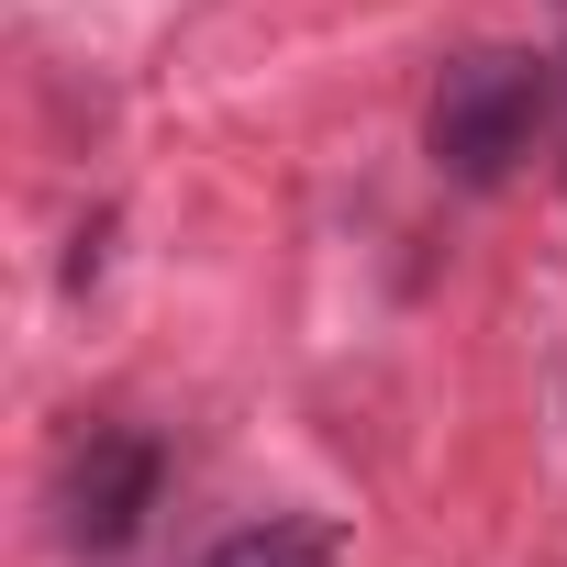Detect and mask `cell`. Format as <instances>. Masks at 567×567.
Here are the masks:
<instances>
[{"label": "cell", "mask_w": 567, "mask_h": 567, "mask_svg": "<svg viewBox=\"0 0 567 567\" xmlns=\"http://www.w3.org/2000/svg\"><path fill=\"white\" fill-rule=\"evenodd\" d=\"M156 489H167V445L134 434V423H90V434L68 445V467H56V534H68L79 556H123V545L145 534Z\"/></svg>", "instance_id": "7a4b0ae2"}, {"label": "cell", "mask_w": 567, "mask_h": 567, "mask_svg": "<svg viewBox=\"0 0 567 567\" xmlns=\"http://www.w3.org/2000/svg\"><path fill=\"white\" fill-rule=\"evenodd\" d=\"M556 90H567V68H556Z\"/></svg>", "instance_id": "277c9868"}, {"label": "cell", "mask_w": 567, "mask_h": 567, "mask_svg": "<svg viewBox=\"0 0 567 567\" xmlns=\"http://www.w3.org/2000/svg\"><path fill=\"white\" fill-rule=\"evenodd\" d=\"M200 567H334V534H323V523H301V512H267V523L223 534Z\"/></svg>", "instance_id": "3957f363"}, {"label": "cell", "mask_w": 567, "mask_h": 567, "mask_svg": "<svg viewBox=\"0 0 567 567\" xmlns=\"http://www.w3.org/2000/svg\"><path fill=\"white\" fill-rule=\"evenodd\" d=\"M545 112H556V68H545V56H523V45H467V56L434 79L423 145H434V167H445L456 189H501V178L534 156Z\"/></svg>", "instance_id": "6da1fadb"}]
</instances>
